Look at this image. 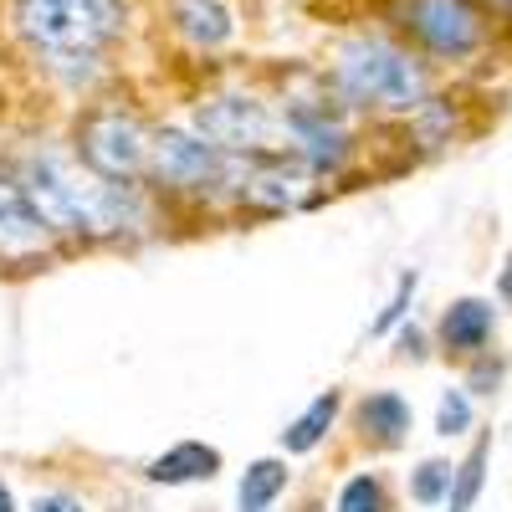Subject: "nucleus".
<instances>
[{
  "label": "nucleus",
  "mask_w": 512,
  "mask_h": 512,
  "mask_svg": "<svg viewBox=\"0 0 512 512\" xmlns=\"http://www.w3.org/2000/svg\"><path fill=\"white\" fill-rule=\"evenodd\" d=\"M26 195L41 210V221L62 226V231H93V236H103V231H118L128 216H134V200H128L118 185H108L93 164L82 169L67 154L31 159Z\"/></svg>",
  "instance_id": "f257e3e1"
},
{
  "label": "nucleus",
  "mask_w": 512,
  "mask_h": 512,
  "mask_svg": "<svg viewBox=\"0 0 512 512\" xmlns=\"http://www.w3.org/2000/svg\"><path fill=\"white\" fill-rule=\"evenodd\" d=\"M118 21V0H16V31L57 62H93Z\"/></svg>",
  "instance_id": "f03ea898"
},
{
  "label": "nucleus",
  "mask_w": 512,
  "mask_h": 512,
  "mask_svg": "<svg viewBox=\"0 0 512 512\" xmlns=\"http://www.w3.org/2000/svg\"><path fill=\"white\" fill-rule=\"evenodd\" d=\"M338 88L354 103L415 108L425 98V77L400 47H390V41H379V36H359L338 52Z\"/></svg>",
  "instance_id": "7ed1b4c3"
},
{
  "label": "nucleus",
  "mask_w": 512,
  "mask_h": 512,
  "mask_svg": "<svg viewBox=\"0 0 512 512\" xmlns=\"http://www.w3.org/2000/svg\"><path fill=\"white\" fill-rule=\"evenodd\" d=\"M82 159H88L98 175L123 180V175H139L144 164H154V139L144 134L139 118L128 113H98L82 128Z\"/></svg>",
  "instance_id": "20e7f679"
},
{
  "label": "nucleus",
  "mask_w": 512,
  "mask_h": 512,
  "mask_svg": "<svg viewBox=\"0 0 512 512\" xmlns=\"http://www.w3.org/2000/svg\"><path fill=\"white\" fill-rule=\"evenodd\" d=\"M200 139L216 149H262L277 134V118L256 103V98H216L200 108Z\"/></svg>",
  "instance_id": "39448f33"
},
{
  "label": "nucleus",
  "mask_w": 512,
  "mask_h": 512,
  "mask_svg": "<svg viewBox=\"0 0 512 512\" xmlns=\"http://www.w3.org/2000/svg\"><path fill=\"white\" fill-rule=\"evenodd\" d=\"M415 36L441 57H466L482 41V21L466 0H410Z\"/></svg>",
  "instance_id": "423d86ee"
},
{
  "label": "nucleus",
  "mask_w": 512,
  "mask_h": 512,
  "mask_svg": "<svg viewBox=\"0 0 512 512\" xmlns=\"http://www.w3.org/2000/svg\"><path fill=\"white\" fill-rule=\"evenodd\" d=\"M216 144L210 139H190L180 128H164L154 139V175L169 180V185H205L216 175Z\"/></svg>",
  "instance_id": "0eeeda50"
},
{
  "label": "nucleus",
  "mask_w": 512,
  "mask_h": 512,
  "mask_svg": "<svg viewBox=\"0 0 512 512\" xmlns=\"http://www.w3.org/2000/svg\"><path fill=\"white\" fill-rule=\"evenodd\" d=\"M47 246V221L31 205V195H21L16 185L0 180V256L6 262H26V256H41Z\"/></svg>",
  "instance_id": "6e6552de"
},
{
  "label": "nucleus",
  "mask_w": 512,
  "mask_h": 512,
  "mask_svg": "<svg viewBox=\"0 0 512 512\" xmlns=\"http://www.w3.org/2000/svg\"><path fill=\"white\" fill-rule=\"evenodd\" d=\"M169 16H175L180 36L195 41V47H221L236 31V21L221 0H169Z\"/></svg>",
  "instance_id": "1a4fd4ad"
},
{
  "label": "nucleus",
  "mask_w": 512,
  "mask_h": 512,
  "mask_svg": "<svg viewBox=\"0 0 512 512\" xmlns=\"http://www.w3.org/2000/svg\"><path fill=\"white\" fill-rule=\"evenodd\" d=\"M221 472V451L216 446H200V441H180L175 451H164L149 461V482L164 487H180V482H205Z\"/></svg>",
  "instance_id": "9d476101"
},
{
  "label": "nucleus",
  "mask_w": 512,
  "mask_h": 512,
  "mask_svg": "<svg viewBox=\"0 0 512 512\" xmlns=\"http://www.w3.org/2000/svg\"><path fill=\"white\" fill-rule=\"evenodd\" d=\"M441 338H446V349L477 354L492 338V303H482V297H461V303H451L446 318H441Z\"/></svg>",
  "instance_id": "9b49d317"
},
{
  "label": "nucleus",
  "mask_w": 512,
  "mask_h": 512,
  "mask_svg": "<svg viewBox=\"0 0 512 512\" xmlns=\"http://www.w3.org/2000/svg\"><path fill=\"white\" fill-rule=\"evenodd\" d=\"M359 425H364L369 436H379L384 446H395L410 431V405L400 395H390V390H379V395H369L359 405Z\"/></svg>",
  "instance_id": "f8f14e48"
},
{
  "label": "nucleus",
  "mask_w": 512,
  "mask_h": 512,
  "mask_svg": "<svg viewBox=\"0 0 512 512\" xmlns=\"http://www.w3.org/2000/svg\"><path fill=\"white\" fill-rule=\"evenodd\" d=\"M282 487H287V466L282 461H272V456L251 461L246 477H241V512H272Z\"/></svg>",
  "instance_id": "ddd939ff"
},
{
  "label": "nucleus",
  "mask_w": 512,
  "mask_h": 512,
  "mask_svg": "<svg viewBox=\"0 0 512 512\" xmlns=\"http://www.w3.org/2000/svg\"><path fill=\"white\" fill-rule=\"evenodd\" d=\"M333 415H338V390H328V395H318L303 415H297L287 431H282V446L287 451H313L318 441H323V431L333 425Z\"/></svg>",
  "instance_id": "4468645a"
},
{
  "label": "nucleus",
  "mask_w": 512,
  "mask_h": 512,
  "mask_svg": "<svg viewBox=\"0 0 512 512\" xmlns=\"http://www.w3.org/2000/svg\"><path fill=\"white\" fill-rule=\"evenodd\" d=\"M487 456H492V441L482 436L472 451H466V461L456 466V482H451V512H472L477 492H482V477H487Z\"/></svg>",
  "instance_id": "2eb2a0df"
},
{
  "label": "nucleus",
  "mask_w": 512,
  "mask_h": 512,
  "mask_svg": "<svg viewBox=\"0 0 512 512\" xmlns=\"http://www.w3.org/2000/svg\"><path fill=\"white\" fill-rule=\"evenodd\" d=\"M451 482H456V466H446V461H425L420 472H415V502H441L446 492H451Z\"/></svg>",
  "instance_id": "dca6fc26"
},
{
  "label": "nucleus",
  "mask_w": 512,
  "mask_h": 512,
  "mask_svg": "<svg viewBox=\"0 0 512 512\" xmlns=\"http://www.w3.org/2000/svg\"><path fill=\"white\" fill-rule=\"evenodd\" d=\"M338 512H384V487L374 477H354L338 492Z\"/></svg>",
  "instance_id": "f3484780"
},
{
  "label": "nucleus",
  "mask_w": 512,
  "mask_h": 512,
  "mask_svg": "<svg viewBox=\"0 0 512 512\" xmlns=\"http://www.w3.org/2000/svg\"><path fill=\"white\" fill-rule=\"evenodd\" d=\"M466 425H472V400H466L461 390H446L441 395V410H436V431L441 436H461Z\"/></svg>",
  "instance_id": "a211bd4d"
},
{
  "label": "nucleus",
  "mask_w": 512,
  "mask_h": 512,
  "mask_svg": "<svg viewBox=\"0 0 512 512\" xmlns=\"http://www.w3.org/2000/svg\"><path fill=\"white\" fill-rule=\"evenodd\" d=\"M410 292H415V272H410V277H400V297H395L390 308H384V318L374 323V333H384V328H390V323H395V318L405 313V297H410Z\"/></svg>",
  "instance_id": "6ab92c4d"
},
{
  "label": "nucleus",
  "mask_w": 512,
  "mask_h": 512,
  "mask_svg": "<svg viewBox=\"0 0 512 512\" xmlns=\"http://www.w3.org/2000/svg\"><path fill=\"white\" fill-rule=\"evenodd\" d=\"M31 512H82V502L77 497H67V492H47V497H36V507Z\"/></svg>",
  "instance_id": "aec40b11"
},
{
  "label": "nucleus",
  "mask_w": 512,
  "mask_h": 512,
  "mask_svg": "<svg viewBox=\"0 0 512 512\" xmlns=\"http://www.w3.org/2000/svg\"><path fill=\"white\" fill-rule=\"evenodd\" d=\"M497 297H502V303L512 308V256H507V262H502V272H497Z\"/></svg>",
  "instance_id": "412c9836"
},
{
  "label": "nucleus",
  "mask_w": 512,
  "mask_h": 512,
  "mask_svg": "<svg viewBox=\"0 0 512 512\" xmlns=\"http://www.w3.org/2000/svg\"><path fill=\"white\" fill-rule=\"evenodd\" d=\"M0 512H16V502H11V492H6V482H0Z\"/></svg>",
  "instance_id": "4be33fe9"
}]
</instances>
